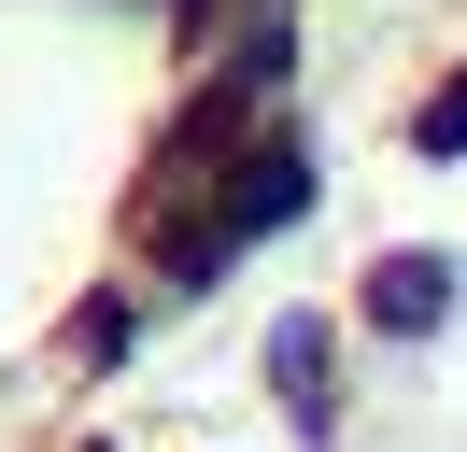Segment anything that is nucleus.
Wrapping results in <instances>:
<instances>
[{
  "instance_id": "nucleus-2",
  "label": "nucleus",
  "mask_w": 467,
  "mask_h": 452,
  "mask_svg": "<svg viewBox=\"0 0 467 452\" xmlns=\"http://www.w3.org/2000/svg\"><path fill=\"white\" fill-rule=\"evenodd\" d=\"M297 198H312V156H255V170L227 184V241H255V226H284Z\"/></svg>"
},
{
  "instance_id": "nucleus-1",
  "label": "nucleus",
  "mask_w": 467,
  "mask_h": 452,
  "mask_svg": "<svg viewBox=\"0 0 467 452\" xmlns=\"http://www.w3.org/2000/svg\"><path fill=\"white\" fill-rule=\"evenodd\" d=\"M439 311H453V269L439 254H382L368 269V325H439Z\"/></svg>"
},
{
  "instance_id": "nucleus-4",
  "label": "nucleus",
  "mask_w": 467,
  "mask_h": 452,
  "mask_svg": "<svg viewBox=\"0 0 467 452\" xmlns=\"http://www.w3.org/2000/svg\"><path fill=\"white\" fill-rule=\"evenodd\" d=\"M425 156H467V85H439V99H425Z\"/></svg>"
},
{
  "instance_id": "nucleus-3",
  "label": "nucleus",
  "mask_w": 467,
  "mask_h": 452,
  "mask_svg": "<svg viewBox=\"0 0 467 452\" xmlns=\"http://www.w3.org/2000/svg\"><path fill=\"white\" fill-rule=\"evenodd\" d=\"M269 382L312 410V396H326V325H284V339H269ZM312 424H326V410H312Z\"/></svg>"
}]
</instances>
